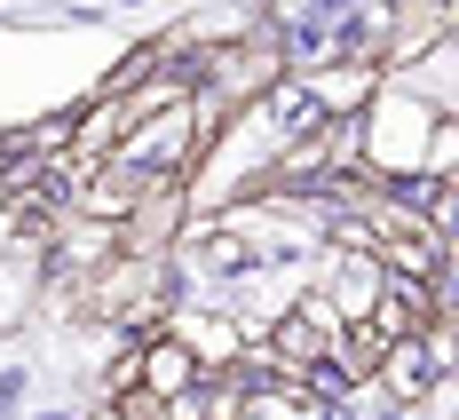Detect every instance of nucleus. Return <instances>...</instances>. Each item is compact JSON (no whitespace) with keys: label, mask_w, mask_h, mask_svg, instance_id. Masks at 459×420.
Returning a JSON list of instances; mask_svg holds the SVG:
<instances>
[{"label":"nucleus","mask_w":459,"mask_h":420,"mask_svg":"<svg viewBox=\"0 0 459 420\" xmlns=\"http://www.w3.org/2000/svg\"><path fill=\"white\" fill-rule=\"evenodd\" d=\"M428 349H412V341H396V349H388V389H396V397H420V389H428Z\"/></svg>","instance_id":"f257e3e1"},{"label":"nucleus","mask_w":459,"mask_h":420,"mask_svg":"<svg viewBox=\"0 0 459 420\" xmlns=\"http://www.w3.org/2000/svg\"><path fill=\"white\" fill-rule=\"evenodd\" d=\"M151 365H159V373H151L159 389H183V381H190V357H183V349H159Z\"/></svg>","instance_id":"f03ea898"}]
</instances>
